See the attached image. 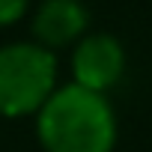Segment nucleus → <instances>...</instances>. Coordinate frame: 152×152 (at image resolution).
<instances>
[{"instance_id":"obj_1","label":"nucleus","mask_w":152,"mask_h":152,"mask_svg":"<svg viewBox=\"0 0 152 152\" xmlns=\"http://www.w3.org/2000/svg\"><path fill=\"white\" fill-rule=\"evenodd\" d=\"M36 137L45 152H113L119 125L107 96L66 84L39 107Z\"/></svg>"},{"instance_id":"obj_2","label":"nucleus","mask_w":152,"mask_h":152,"mask_svg":"<svg viewBox=\"0 0 152 152\" xmlns=\"http://www.w3.org/2000/svg\"><path fill=\"white\" fill-rule=\"evenodd\" d=\"M57 90V57L36 42L0 48V116H36Z\"/></svg>"},{"instance_id":"obj_3","label":"nucleus","mask_w":152,"mask_h":152,"mask_svg":"<svg viewBox=\"0 0 152 152\" xmlns=\"http://www.w3.org/2000/svg\"><path fill=\"white\" fill-rule=\"evenodd\" d=\"M125 75V48L113 33H87L72 45V84L107 93Z\"/></svg>"},{"instance_id":"obj_4","label":"nucleus","mask_w":152,"mask_h":152,"mask_svg":"<svg viewBox=\"0 0 152 152\" xmlns=\"http://www.w3.org/2000/svg\"><path fill=\"white\" fill-rule=\"evenodd\" d=\"M87 27L90 12L81 0H42L30 21L33 42L51 54L60 48H72L81 36H87Z\"/></svg>"},{"instance_id":"obj_5","label":"nucleus","mask_w":152,"mask_h":152,"mask_svg":"<svg viewBox=\"0 0 152 152\" xmlns=\"http://www.w3.org/2000/svg\"><path fill=\"white\" fill-rule=\"evenodd\" d=\"M30 9V0H0V27L18 24Z\"/></svg>"}]
</instances>
